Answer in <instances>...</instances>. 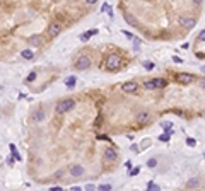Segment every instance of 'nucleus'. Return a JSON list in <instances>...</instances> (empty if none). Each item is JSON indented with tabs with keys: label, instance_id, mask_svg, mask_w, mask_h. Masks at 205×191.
I'll list each match as a JSON object with an SVG mask.
<instances>
[{
	"label": "nucleus",
	"instance_id": "1",
	"mask_svg": "<svg viewBox=\"0 0 205 191\" xmlns=\"http://www.w3.org/2000/svg\"><path fill=\"white\" fill-rule=\"evenodd\" d=\"M120 65H121V58H120V55L116 53H111V55H108L106 58V63H104V67H106L108 70H118L120 68Z\"/></svg>",
	"mask_w": 205,
	"mask_h": 191
},
{
	"label": "nucleus",
	"instance_id": "2",
	"mask_svg": "<svg viewBox=\"0 0 205 191\" xmlns=\"http://www.w3.org/2000/svg\"><path fill=\"white\" fill-rule=\"evenodd\" d=\"M74 106H75V101L74 99H65V101H62V102H58L57 104V113H67V111L70 109H74Z\"/></svg>",
	"mask_w": 205,
	"mask_h": 191
},
{
	"label": "nucleus",
	"instance_id": "3",
	"mask_svg": "<svg viewBox=\"0 0 205 191\" xmlns=\"http://www.w3.org/2000/svg\"><path fill=\"white\" fill-rule=\"evenodd\" d=\"M167 82L164 80V79H152V80L145 82V89H162V87H166Z\"/></svg>",
	"mask_w": 205,
	"mask_h": 191
},
{
	"label": "nucleus",
	"instance_id": "4",
	"mask_svg": "<svg viewBox=\"0 0 205 191\" xmlns=\"http://www.w3.org/2000/svg\"><path fill=\"white\" fill-rule=\"evenodd\" d=\"M60 32H62V24H60L58 20L51 22V24L48 26V36L50 38H57Z\"/></svg>",
	"mask_w": 205,
	"mask_h": 191
},
{
	"label": "nucleus",
	"instance_id": "5",
	"mask_svg": "<svg viewBox=\"0 0 205 191\" xmlns=\"http://www.w3.org/2000/svg\"><path fill=\"white\" fill-rule=\"evenodd\" d=\"M89 67H91L89 56H79L77 61H75V68H77V70H87Z\"/></svg>",
	"mask_w": 205,
	"mask_h": 191
},
{
	"label": "nucleus",
	"instance_id": "6",
	"mask_svg": "<svg viewBox=\"0 0 205 191\" xmlns=\"http://www.w3.org/2000/svg\"><path fill=\"white\" fill-rule=\"evenodd\" d=\"M176 80L179 82V84H192V82L195 80V77H193L192 73H185V72H181V73H178V75H176Z\"/></svg>",
	"mask_w": 205,
	"mask_h": 191
},
{
	"label": "nucleus",
	"instance_id": "7",
	"mask_svg": "<svg viewBox=\"0 0 205 191\" xmlns=\"http://www.w3.org/2000/svg\"><path fill=\"white\" fill-rule=\"evenodd\" d=\"M103 157H104V161L113 162V161H116L118 159V152L115 150V149H111V147H108L106 150L103 152Z\"/></svg>",
	"mask_w": 205,
	"mask_h": 191
},
{
	"label": "nucleus",
	"instance_id": "8",
	"mask_svg": "<svg viewBox=\"0 0 205 191\" xmlns=\"http://www.w3.org/2000/svg\"><path fill=\"white\" fill-rule=\"evenodd\" d=\"M137 89H138V84H137V82H125V84L121 85V91H123V92H128V94H133V92H137Z\"/></svg>",
	"mask_w": 205,
	"mask_h": 191
},
{
	"label": "nucleus",
	"instance_id": "9",
	"mask_svg": "<svg viewBox=\"0 0 205 191\" xmlns=\"http://www.w3.org/2000/svg\"><path fill=\"white\" fill-rule=\"evenodd\" d=\"M179 24L185 27V29H192L195 26V19L193 17H179Z\"/></svg>",
	"mask_w": 205,
	"mask_h": 191
},
{
	"label": "nucleus",
	"instance_id": "10",
	"mask_svg": "<svg viewBox=\"0 0 205 191\" xmlns=\"http://www.w3.org/2000/svg\"><path fill=\"white\" fill-rule=\"evenodd\" d=\"M125 20H127L130 26H133V27H140L138 20H137V19H135V16H132V14H125Z\"/></svg>",
	"mask_w": 205,
	"mask_h": 191
},
{
	"label": "nucleus",
	"instance_id": "11",
	"mask_svg": "<svg viewBox=\"0 0 205 191\" xmlns=\"http://www.w3.org/2000/svg\"><path fill=\"white\" fill-rule=\"evenodd\" d=\"M149 118H150V116H149V113H147V111H142V113H138V114H137V123H140V125H142V123H147Z\"/></svg>",
	"mask_w": 205,
	"mask_h": 191
},
{
	"label": "nucleus",
	"instance_id": "12",
	"mask_svg": "<svg viewBox=\"0 0 205 191\" xmlns=\"http://www.w3.org/2000/svg\"><path fill=\"white\" fill-rule=\"evenodd\" d=\"M70 174L72 176H82L84 174V167L82 166H72L70 167Z\"/></svg>",
	"mask_w": 205,
	"mask_h": 191
},
{
	"label": "nucleus",
	"instance_id": "13",
	"mask_svg": "<svg viewBox=\"0 0 205 191\" xmlns=\"http://www.w3.org/2000/svg\"><path fill=\"white\" fill-rule=\"evenodd\" d=\"M75 84H77V77H75V75H70L67 80H65V85H67V87H74Z\"/></svg>",
	"mask_w": 205,
	"mask_h": 191
},
{
	"label": "nucleus",
	"instance_id": "14",
	"mask_svg": "<svg viewBox=\"0 0 205 191\" xmlns=\"http://www.w3.org/2000/svg\"><path fill=\"white\" fill-rule=\"evenodd\" d=\"M21 56H22L24 60H31V58L34 56V53L31 50H24V51H21Z\"/></svg>",
	"mask_w": 205,
	"mask_h": 191
},
{
	"label": "nucleus",
	"instance_id": "15",
	"mask_svg": "<svg viewBox=\"0 0 205 191\" xmlns=\"http://www.w3.org/2000/svg\"><path fill=\"white\" fill-rule=\"evenodd\" d=\"M94 34H98V29H92V31H89V32H84L82 36H80V39L82 41H87L91 36H94Z\"/></svg>",
	"mask_w": 205,
	"mask_h": 191
},
{
	"label": "nucleus",
	"instance_id": "16",
	"mask_svg": "<svg viewBox=\"0 0 205 191\" xmlns=\"http://www.w3.org/2000/svg\"><path fill=\"white\" fill-rule=\"evenodd\" d=\"M41 41H43L41 36H31V38H29V43H31V44H34V46H39V44H41Z\"/></svg>",
	"mask_w": 205,
	"mask_h": 191
},
{
	"label": "nucleus",
	"instance_id": "17",
	"mask_svg": "<svg viewBox=\"0 0 205 191\" xmlns=\"http://www.w3.org/2000/svg\"><path fill=\"white\" fill-rule=\"evenodd\" d=\"M198 184H200V179H198V178H192L190 181L186 183L188 188H195V186H198Z\"/></svg>",
	"mask_w": 205,
	"mask_h": 191
},
{
	"label": "nucleus",
	"instance_id": "18",
	"mask_svg": "<svg viewBox=\"0 0 205 191\" xmlns=\"http://www.w3.org/2000/svg\"><path fill=\"white\" fill-rule=\"evenodd\" d=\"M147 191H161V188L154 184V183H149V186H147Z\"/></svg>",
	"mask_w": 205,
	"mask_h": 191
},
{
	"label": "nucleus",
	"instance_id": "19",
	"mask_svg": "<svg viewBox=\"0 0 205 191\" xmlns=\"http://www.w3.org/2000/svg\"><path fill=\"white\" fill-rule=\"evenodd\" d=\"M43 118H45V113H43V111H38V113L34 114V121H41Z\"/></svg>",
	"mask_w": 205,
	"mask_h": 191
},
{
	"label": "nucleus",
	"instance_id": "20",
	"mask_svg": "<svg viewBox=\"0 0 205 191\" xmlns=\"http://www.w3.org/2000/svg\"><path fill=\"white\" fill-rule=\"evenodd\" d=\"M10 150H12V155H14V159H17V161H21V155L16 152V147L14 145H10Z\"/></svg>",
	"mask_w": 205,
	"mask_h": 191
},
{
	"label": "nucleus",
	"instance_id": "21",
	"mask_svg": "<svg viewBox=\"0 0 205 191\" xmlns=\"http://www.w3.org/2000/svg\"><path fill=\"white\" fill-rule=\"evenodd\" d=\"M99 191H111V184H101Z\"/></svg>",
	"mask_w": 205,
	"mask_h": 191
},
{
	"label": "nucleus",
	"instance_id": "22",
	"mask_svg": "<svg viewBox=\"0 0 205 191\" xmlns=\"http://www.w3.org/2000/svg\"><path fill=\"white\" fill-rule=\"evenodd\" d=\"M28 82H33V80H36V72H31L29 75H28V79H26Z\"/></svg>",
	"mask_w": 205,
	"mask_h": 191
},
{
	"label": "nucleus",
	"instance_id": "23",
	"mask_svg": "<svg viewBox=\"0 0 205 191\" xmlns=\"http://www.w3.org/2000/svg\"><path fill=\"white\" fill-rule=\"evenodd\" d=\"M147 166H149V167H156L157 161H156V159H149V161H147Z\"/></svg>",
	"mask_w": 205,
	"mask_h": 191
},
{
	"label": "nucleus",
	"instance_id": "24",
	"mask_svg": "<svg viewBox=\"0 0 205 191\" xmlns=\"http://www.w3.org/2000/svg\"><path fill=\"white\" fill-rule=\"evenodd\" d=\"M159 140H161V142H167V140H169V133H162V135L159 137Z\"/></svg>",
	"mask_w": 205,
	"mask_h": 191
},
{
	"label": "nucleus",
	"instance_id": "25",
	"mask_svg": "<svg viewBox=\"0 0 205 191\" xmlns=\"http://www.w3.org/2000/svg\"><path fill=\"white\" fill-rule=\"evenodd\" d=\"M128 174H130V176H137V174H138V167L132 169V171H128Z\"/></svg>",
	"mask_w": 205,
	"mask_h": 191
},
{
	"label": "nucleus",
	"instance_id": "26",
	"mask_svg": "<svg viewBox=\"0 0 205 191\" xmlns=\"http://www.w3.org/2000/svg\"><path fill=\"white\" fill-rule=\"evenodd\" d=\"M186 143H188V145H190V147H193V145H195L196 142L193 140V138H186Z\"/></svg>",
	"mask_w": 205,
	"mask_h": 191
},
{
	"label": "nucleus",
	"instance_id": "27",
	"mask_svg": "<svg viewBox=\"0 0 205 191\" xmlns=\"http://www.w3.org/2000/svg\"><path fill=\"white\" fill-rule=\"evenodd\" d=\"M205 39V31H200V34H198V41H204Z\"/></svg>",
	"mask_w": 205,
	"mask_h": 191
},
{
	"label": "nucleus",
	"instance_id": "28",
	"mask_svg": "<svg viewBox=\"0 0 205 191\" xmlns=\"http://www.w3.org/2000/svg\"><path fill=\"white\" fill-rule=\"evenodd\" d=\"M94 190H96L94 184H87V186H86V191H94Z\"/></svg>",
	"mask_w": 205,
	"mask_h": 191
},
{
	"label": "nucleus",
	"instance_id": "29",
	"mask_svg": "<svg viewBox=\"0 0 205 191\" xmlns=\"http://www.w3.org/2000/svg\"><path fill=\"white\" fill-rule=\"evenodd\" d=\"M123 34H125V36H127L128 39H133V38H135V36H133V34H132V32H128V31H125V32H123Z\"/></svg>",
	"mask_w": 205,
	"mask_h": 191
},
{
	"label": "nucleus",
	"instance_id": "30",
	"mask_svg": "<svg viewBox=\"0 0 205 191\" xmlns=\"http://www.w3.org/2000/svg\"><path fill=\"white\" fill-rule=\"evenodd\" d=\"M152 67H154V65H152V63H150V61H147V63H145V68H147V70H150V68H152Z\"/></svg>",
	"mask_w": 205,
	"mask_h": 191
},
{
	"label": "nucleus",
	"instance_id": "31",
	"mask_svg": "<svg viewBox=\"0 0 205 191\" xmlns=\"http://www.w3.org/2000/svg\"><path fill=\"white\" fill-rule=\"evenodd\" d=\"M98 138H99V140H109V138H108L106 135H99Z\"/></svg>",
	"mask_w": 205,
	"mask_h": 191
},
{
	"label": "nucleus",
	"instance_id": "32",
	"mask_svg": "<svg viewBox=\"0 0 205 191\" xmlns=\"http://www.w3.org/2000/svg\"><path fill=\"white\" fill-rule=\"evenodd\" d=\"M125 166H127V169H128V171H130V169H132V162H130V161H128L127 164H125Z\"/></svg>",
	"mask_w": 205,
	"mask_h": 191
},
{
	"label": "nucleus",
	"instance_id": "33",
	"mask_svg": "<svg viewBox=\"0 0 205 191\" xmlns=\"http://www.w3.org/2000/svg\"><path fill=\"white\" fill-rule=\"evenodd\" d=\"M72 191H82V190H80L79 186H74V188H72Z\"/></svg>",
	"mask_w": 205,
	"mask_h": 191
},
{
	"label": "nucleus",
	"instance_id": "34",
	"mask_svg": "<svg viewBox=\"0 0 205 191\" xmlns=\"http://www.w3.org/2000/svg\"><path fill=\"white\" fill-rule=\"evenodd\" d=\"M51 191H62V188H51Z\"/></svg>",
	"mask_w": 205,
	"mask_h": 191
}]
</instances>
